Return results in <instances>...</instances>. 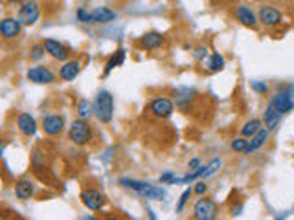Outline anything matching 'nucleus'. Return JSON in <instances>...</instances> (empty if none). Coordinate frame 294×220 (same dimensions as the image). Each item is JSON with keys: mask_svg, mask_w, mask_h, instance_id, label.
Segmentation results:
<instances>
[{"mask_svg": "<svg viewBox=\"0 0 294 220\" xmlns=\"http://www.w3.org/2000/svg\"><path fill=\"white\" fill-rule=\"evenodd\" d=\"M26 75L28 79L35 84H50L55 81V74L50 70L48 66H31Z\"/></svg>", "mask_w": 294, "mask_h": 220, "instance_id": "9", "label": "nucleus"}, {"mask_svg": "<svg viewBox=\"0 0 294 220\" xmlns=\"http://www.w3.org/2000/svg\"><path fill=\"white\" fill-rule=\"evenodd\" d=\"M41 17V9H39V4L33 2V0H28L24 2L18 11V20L22 22V26H33Z\"/></svg>", "mask_w": 294, "mask_h": 220, "instance_id": "8", "label": "nucleus"}, {"mask_svg": "<svg viewBox=\"0 0 294 220\" xmlns=\"http://www.w3.org/2000/svg\"><path fill=\"white\" fill-rule=\"evenodd\" d=\"M221 167H223V160H221V158H213L211 162H208L206 172H204V176H202V178H211V176L215 174V172L221 171Z\"/></svg>", "mask_w": 294, "mask_h": 220, "instance_id": "26", "label": "nucleus"}, {"mask_svg": "<svg viewBox=\"0 0 294 220\" xmlns=\"http://www.w3.org/2000/svg\"><path fill=\"white\" fill-rule=\"evenodd\" d=\"M81 202L85 207H88L90 211H100L103 204H105V194L101 193L96 187H88L81 193Z\"/></svg>", "mask_w": 294, "mask_h": 220, "instance_id": "7", "label": "nucleus"}, {"mask_svg": "<svg viewBox=\"0 0 294 220\" xmlns=\"http://www.w3.org/2000/svg\"><path fill=\"white\" fill-rule=\"evenodd\" d=\"M219 215V206L211 198H199L193 206L195 220H215Z\"/></svg>", "mask_w": 294, "mask_h": 220, "instance_id": "5", "label": "nucleus"}, {"mask_svg": "<svg viewBox=\"0 0 294 220\" xmlns=\"http://www.w3.org/2000/svg\"><path fill=\"white\" fill-rule=\"evenodd\" d=\"M195 59H199V61H204V57L208 55V48L206 46H199L197 50H195Z\"/></svg>", "mask_w": 294, "mask_h": 220, "instance_id": "31", "label": "nucleus"}, {"mask_svg": "<svg viewBox=\"0 0 294 220\" xmlns=\"http://www.w3.org/2000/svg\"><path fill=\"white\" fill-rule=\"evenodd\" d=\"M263 121L261 119H250V121H246L245 125H243V128H241V134L245 138H252V136H256L261 128H263Z\"/></svg>", "mask_w": 294, "mask_h": 220, "instance_id": "23", "label": "nucleus"}, {"mask_svg": "<svg viewBox=\"0 0 294 220\" xmlns=\"http://www.w3.org/2000/svg\"><path fill=\"white\" fill-rule=\"evenodd\" d=\"M123 61H125V50H123V48L116 50V52L109 57V61H107V64H105V74H110V72L114 70V68L122 66Z\"/></svg>", "mask_w": 294, "mask_h": 220, "instance_id": "22", "label": "nucleus"}, {"mask_svg": "<svg viewBox=\"0 0 294 220\" xmlns=\"http://www.w3.org/2000/svg\"><path fill=\"white\" fill-rule=\"evenodd\" d=\"M280 121H281V112L276 108V105H274V103L270 101V103H268L267 108H265V114H263V123H265V127H267L268 130H274V128H278Z\"/></svg>", "mask_w": 294, "mask_h": 220, "instance_id": "18", "label": "nucleus"}, {"mask_svg": "<svg viewBox=\"0 0 294 220\" xmlns=\"http://www.w3.org/2000/svg\"><path fill=\"white\" fill-rule=\"evenodd\" d=\"M21 28L22 22L15 17H6L4 20L0 22V35L4 40H13L21 35Z\"/></svg>", "mask_w": 294, "mask_h": 220, "instance_id": "11", "label": "nucleus"}, {"mask_svg": "<svg viewBox=\"0 0 294 220\" xmlns=\"http://www.w3.org/2000/svg\"><path fill=\"white\" fill-rule=\"evenodd\" d=\"M268 134H270V130L265 127V128H261L256 136H252V140L248 141V149H246L245 154H252V152H256V150L261 149V147L265 145V141L268 140Z\"/></svg>", "mask_w": 294, "mask_h": 220, "instance_id": "21", "label": "nucleus"}, {"mask_svg": "<svg viewBox=\"0 0 294 220\" xmlns=\"http://www.w3.org/2000/svg\"><path fill=\"white\" fill-rule=\"evenodd\" d=\"M68 140L75 145H87L92 140V127L87 119H75L68 128Z\"/></svg>", "mask_w": 294, "mask_h": 220, "instance_id": "3", "label": "nucleus"}, {"mask_svg": "<svg viewBox=\"0 0 294 220\" xmlns=\"http://www.w3.org/2000/svg\"><path fill=\"white\" fill-rule=\"evenodd\" d=\"M191 196V189H186L184 193H182V196H180V200H179V204H177V211H182L184 209V206H186V202H188V198Z\"/></svg>", "mask_w": 294, "mask_h": 220, "instance_id": "29", "label": "nucleus"}, {"mask_svg": "<svg viewBox=\"0 0 294 220\" xmlns=\"http://www.w3.org/2000/svg\"><path fill=\"white\" fill-rule=\"evenodd\" d=\"M204 66L208 68V72H221L224 68V59H223V55L221 53H213L210 59H204Z\"/></svg>", "mask_w": 294, "mask_h": 220, "instance_id": "24", "label": "nucleus"}, {"mask_svg": "<svg viewBox=\"0 0 294 220\" xmlns=\"http://www.w3.org/2000/svg\"><path fill=\"white\" fill-rule=\"evenodd\" d=\"M63 128H65V118H63V116L52 114L43 119V130L44 134H48V136H57V134L63 132Z\"/></svg>", "mask_w": 294, "mask_h": 220, "instance_id": "13", "label": "nucleus"}, {"mask_svg": "<svg viewBox=\"0 0 294 220\" xmlns=\"http://www.w3.org/2000/svg\"><path fill=\"white\" fill-rule=\"evenodd\" d=\"M81 220H97V218H96V216H92V215H90V216L87 215V216H83Z\"/></svg>", "mask_w": 294, "mask_h": 220, "instance_id": "35", "label": "nucleus"}, {"mask_svg": "<svg viewBox=\"0 0 294 220\" xmlns=\"http://www.w3.org/2000/svg\"><path fill=\"white\" fill-rule=\"evenodd\" d=\"M44 53H46L44 44H35V46H31L30 59H31V61H41V59L44 57Z\"/></svg>", "mask_w": 294, "mask_h": 220, "instance_id": "28", "label": "nucleus"}, {"mask_svg": "<svg viewBox=\"0 0 294 220\" xmlns=\"http://www.w3.org/2000/svg\"><path fill=\"white\" fill-rule=\"evenodd\" d=\"M246 149H248V140L245 136L232 140V150H236V152H246Z\"/></svg>", "mask_w": 294, "mask_h": 220, "instance_id": "27", "label": "nucleus"}, {"mask_svg": "<svg viewBox=\"0 0 294 220\" xmlns=\"http://www.w3.org/2000/svg\"><path fill=\"white\" fill-rule=\"evenodd\" d=\"M94 114L97 116L101 123H110V119L114 116V99H112L110 92L101 90L97 94L96 101H94Z\"/></svg>", "mask_w": 294, "mask_h": 220, "instance_id": "2", "label": "nucleus"}, {"mask_svg": "<svg viewBox=\"0 0 294 220\" xmlns=\"http://www.w3.org/2000/svg\"><path fill=\"white\" fill-rule=\"evenodd\" d=\"M77 18L87 24H105L116 18V13L109 8H96L94 11L87 13L85 9H77Z\"/></svg>", "mask_w": 294, "mask_h": 220, "instance_id": "4", "label": "nucleus"}, {"mask_svg": "<svg viewBox=\"0 0 294 220\" xmlns=\"http://www.w3.org/2000/svg\"><path fill=\"white\" fill-rule=\"evenodd\" d=\"M281 20H283V15H281V11H278L274 6H261V8H259V22L265 24L267 28L280 26Z\"/></svg>", "mask_w": 294, "mask_h": 220, "instance_id": "10", "label": "nucleus"}, {"mask_svg": "<svg viewBox=\"0 0 294 220\" xmlns=\"http://www.w3.org/2000/svg\"><path fill=\"white\" fill-rule=\"evenodd\" d=\"M120 185L125 187V189L136 191L138 194H142L144 198H149V200H164L166 196V191L162 187L153 184H147V182L142 180H132V178H120Z\"/></svg>", "mask_w": 294, "mask_h": 220, "instance_id": "1", "label": "nucleus"}, {"mask_svg": "<svg viewBox=\"0 0 294 220\" xmlns=\"http://www.w3.org/2000/svg\"><path fill=\"white\" fill-rule=\"evenodd\" d=\"M15 194L21 200H30L33 194H35V184L30 180V178H21L15 185Z\"/></svg>", "mask_w": 294, "mask_h": 220, "instance_id": "19", "label": "nucleus"}, {"mask_svg": "<svg viewBox=\"0 0 294 220\" xmlns=\"http://www.w3.org/2000/svg\"><path fill=\"white\" fill-rule=\"evenodd\" d=\"M206 191H208V185H206V182H197V185H195L193 193H195V194H199V196H202V194L206 193Z\"/></svg>", "mask_w": 294, "mask_h": 220, "instance_id": "32", "label": "nucleus"}, {"mask_svg": "<svg viewBox=\"0 0 294 220\" xmlns=\"http://www.w3.org/2000/svg\"><path fill=\"white\" fill-rule=\"evenodd\" d=\"M79 70H81V62L79 61H66L59 70V77L63 81H74L77 77Z\"/></svg>", "mask_w": 294, "mask_h": 220, "instance_id": "20", "label": "nucleus"}, {"mask_svg": "<svg viewBox=\"0 0 294 220\" xmlns=\"http://www.w3.org/2000/svg\"><path fill=\"white\" fill-rule=\"evenodd\" d=\"M252 88H254L258 94H267L268 92V84L265 81H254L252 83Z\"/></svg>", "mask_w": 294, "mask_h": 220, "instance_id": "30", "label": "nucleus"}, {"mask_svg": "<svg viewBox=\"0 0 294 220\" xmlns=\"http://www.w3.org/2000/svg\"><path fill=\"white\" fill-rule=\"evenodd\" d=\"M44 48H46V53L50 57L55 59V61H66L70 52L66 48L65 44H61L59 40H53V39H46L44 40Z\"/></svg>", "mask_w": 294, "mask_h": 220, "instance_id": "14", "label": "nucleus"}, {"mask_svg": "<svg viewBox=\"0 0 294 220\" xmlns=\"http://www.w3.org/2000/svg\"><path fill=\"white\" fill-rule=\"evenodd\" d=\"M160 182H162V184H173V182H175V174H173L171 171L164 172V174L160 176Z\"/></svg>", "mask_w": 294, "mask_h": 220, "instance_id": "33", "label": "nucleus"}, {"mask_svg": "<svg viewBox=\"0 0 294 220\" xmlns=\"http://www.w3.org/2000/svg\"><path fill=\"white\" fill-rule=\"evenodd\" d=\"M17 127H18V130L24 134V136L30 138L37 132V121H35V118H33V116L26 114V112H22V114H18V118H17Z\"/></svg>", "mask_w": 294, "mask_h": 220, "instance_id": "15", "label": "nucleus"}, {"mask_svg": "<svg viewBox=\"0 0 294 220\" xmlns=\"http://www.w3.org/2000/svg\"><path fill=\"white\" fill-rule=\"evenodd\" d=\"M233 15H236L237 20L241 22V24H245V26L258 28V17H256V13L248 8V6H237Z\"/></svg>", "mask_w": 294, "mask_h": 220, "instance_id": "16", "label": "nucleus"}, {"mask_svg": "<svg viewBox=\"0 0 294 220\" xmlns=\"http://www.w3.org/2000/svg\"><path fill=\"white\" fill-rule=\"evenodd\" d=\"M188 167H189V171H195V169H199V167H201V160H199V158L189 160Z\"/></svg>", "mask_w": 294, "mask_h": 220, "instance_id": "34", "label": "nucleus"}, {"mask_svg": "<svg viewBox=\"0 0 294 220\" xmlns=\"http://www.w3.org/2000/svg\"><path fill=\"white\" fill-rule=\"evenodd\" d=\"M103 220H122V218H118V216H107V218H103Z\"/></svg>", "mask_w": 294, "mask_h": 220, "instance_id": "36", "label": "nucleus"}, {"mask_svg": "<svg viewBox=\"0 0 294 220\" xmlns=\"http://www.w3.org/2000/svg\"><path fill=\"white\" fill-rule=\"evenodd\" d=\"M94 112V105L88 99H79L77 103V116L79 119H88Z\"/></svg>", "mask_w": 294, "mask_h": 220, "instance_id": "25", "label": "nucleus"}, {"mask_svg": "<svg viewBox=\"0 0 294 220\" xmlns=\"http://www.w3.org/2000/svg\"><path fill=\"white\" fill-rule=\"evenodd\" d=\"M164 44V37L160 35V33H156V31H149V33H145V35L140 37V40H138V46H140L142 50H156L160 48Z\"/></svg>", "mask_w": 294, "mask_h": 220, "instance_id": "17", "label": "nucleus"}, {"mask_svg": "<svg viewBox=\"0 0 294 220\" xmlns=\"http://www.w3.org/2000/svg\"><path fill=\"white\" fill-rule=\"evenodd\" d=\"M149 110L153 112L156 118H167V116L173 114V110H175V105L169 97H154L153 101L149 105Z\"/></svg>", "mask_w": 294, "mask_h": 220, "instance_id": "12", "label": "nucleus"}, {"mask_svg": "<svg viewBox=\"0 0 294 220\" xmlns=\"http://www.w3.org/2000/svg\"><path fill=\"white\" fill-rule=\"evenodd\" d=\"M272 103L276 105V108L281 114H287L294 108V86H285L278 90V94L274 96Z\"/></svg>", "mask_w": 294, "mask_h": 220, "instance_id": "6", "label": "nucleus"}]
</instances>
